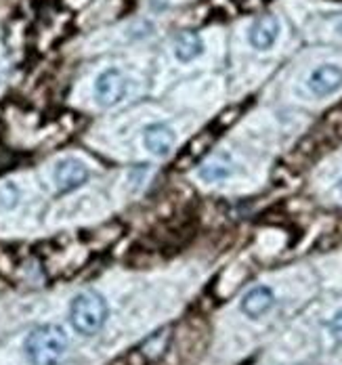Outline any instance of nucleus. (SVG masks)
<instances>
[{
  "label": "nucleus",
  "mask_w": 342,
  "mask_h": 365,
  "mask_svg": "<svg viewBox=\"0 0 342 365\" xmlns=\"http://www.w3.org/2000/svg\"><path fill=\"white\" fill-rule=\"evenodd\" d=\"M68 344L70 340L66 329L55 324H44L28 334L24 351L30 365H55L66 355Z\"/></svg>",
  "instance_id": "nucleus-1"
},
{
  "label": "nucleus",
  "mask_w": 342,
  "mask_h": 365,
  "mask_svg": "<svg viewBox=\"0 0 342 365\" xmlns=\"http://www.w3.org/2000/svg\"><path fill=\"white\" fill-rule=\"evenodd\" d=\"M110 315L108 300L95 290H84L74 296L70 304V324L82 336H95L105 326Z\"/></svg>",
  "instance_id": "nucleus-2"
},
{
  "label": "nucleus",
  "mask_w": 342,
  "mask_h": 365,
  "mask_svg": "<svg viewBox=\"0 0 342 365\" xmlns=\"http://www.w3.org/2000/svg\"><path fill=\"white\" fill-rule=\"evenodd\" d=\"M128 80L118 68H108L95 80V97L101 106H115L124 99Z\"/></svg>",
  "instance_id": "nucleus-3"
},
{
  "label": "nucleus",
  "mask_w": 342,
  "mask_h": 365,
  "mask_svg": "<svg viewBox=\"0 0 342 365\" xmlns=\"http://www.w3.org/2000/svg\"><path fill=\"white\" fill-rule=\"evenodd\" d=\"M53 179L59 193H70L88 181V168L76 158H66L55 166Z\"/></svg>",
  "instance_id": "nucleus-4"
},
{
  "label": "nucleus",
  "mask_w": 342,
  "mask_h": 365,
  "mask_svg": "<svg viewBox=\"0 0 342 365\" xmlns=\"http://www.w3.org/2000/svg\"><path fill=\"white\" fill-rule=\"evenodd\" d=\"M306 88L315 95V97H330L336 91L342 88V70L338 66L332 63H323L319 68H315L309 73L306 80Z\"/></svg>",
  "instance_id": "nucleus-5"
},
{
  "label": "nucleus",
  "mask_w": 342,
  "mask_h": 365,
  "mask_svg": "<svg viewBox=\"0 0 342 365\" xmlns=\"http://www.w3.org/2000/svg\"><path fill=\"white\" fill-rule=\"evenodd\" d=\"M275 307V292L269 286H254L242 298V313L250 319H259Z\"/></svg>",
  "instance_id": "nucleus-6"
},
{
  "label": "nucleus",
  "mask_w": 342,
  "mask_h": 365,
  "mask_svg": "<svg viewBox=\"0 0 342 365\" xmlns=\"http://www.w3.org/2000/svg\"><path fill=\"white\" fill-rule=\"evenodd\" d=\"M143 145L150 149L153 155L164 158L170 153L175 145V130L164 122H152L143 128Z\"/></svg>",
  "instance_id": "nucleus-7"
},
{
  "label": "nucleus",
  "mask_w": 342,
  "mask_h": 365,
  "mask_svg": "<svg viewBox=\"0 0 342 365\" xmlns=\"http://www.w3.org/2000/svg\"><path fill=\"white\" fill-rule=\"evenodd\" d=\"M279 19L275 15H263L259 17L248 32V40L256 51H266L275 44V40L279 36Z\"/></svg>",
  "instance_id": "nucleus-8"
},
{
  "label": "nucleus",
  "mask_w": 342,
  "mask_h": 365,
  "mask_svg": "<svg viewBox=\"0 0 342 365\" xmlns=\"http://www.w3.org/2000/svg\"><path fill=\"white\" fill-rule=\"evenodd\" d=\"M204 53V40L197 32H181L175 38V57L181 63H191Z\"/></svg>",
  "instance_id": "nucleus-9"
},
{
  "label": "nucleus",
  "mask_w": 342,
  "mask_h": 365,
  "mask_svg": "<svg viewBox=\"0 0 342 365\" xmlns=\"http://www.w3.org/2000/svg\"><path fill=\"white\" fill-rule=\"evenodd\" d=\"M231 175H233L231 166L223 162H208L197 170V177L206 182H223L227 181Z\"/></svg>",
  "instance_id": "nucleus-10"
},
{
  "label": "nucleus",
  "mask_w": 342,
  "mask_h": 365,
  "mask_svg": "<svg viewBox=\"0 0 342 365\" xmlns=\"http://www.w3.org/2000/svg\"><path fill=\"white\" fill-rule=\"evenodd\" d=\"M21 200V191L15 182H2L0 185V210L6 212V210H15L17 204Z\"/></svg>",
  "instance_id": "nucleus-11"
},
{
  "label": "nucleus",
  "mask_w": 342,
  "mask_h": 365,
  "mask_svg": "<svg viewBox=\"0 0 342 365\" xmlns=\"http://www.w3.org/2000/svg\"><path fill=\"white\" fill-rule=\"evenodd\" d=\"M328 329H330V334H332L336 340H342V309H338V311L332 315V319L328 322Z\"/></svg>",
  "instance_id": "nucleus-12"
},
{
  "label": "nucleus",
  "mask_w": 342,
  "mask_h": 365,
  "mask_svg": "<svg viewBox=\"0 0 342 365\" xmlns=\"http://www.w3.org/2000/svg\"><path fill=\"white\" fill-rule=\"evenodd\" d=\"M338 191H341V193H342V177H341V179H338Z\"/></svg>",
  "instance_id": "nucleus-13"
}]
</instances>
